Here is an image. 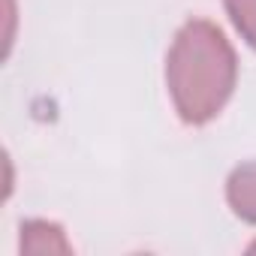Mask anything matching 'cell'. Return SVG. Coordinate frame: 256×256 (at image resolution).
Instances as JSON below:
<instances>
[{"label": "cell", "instance_id": "6da1fadb", "mask_svg": "<svg viewBox=\"0 0 256 256\" xmlns=\"http://www.w3.org/2000/svg\"><path fill=\"white\" fill-rule=\"evenodd\" d=\"M238 60L223 30L205 18L187 22L166 54V88L184 124H208L235 90Z\"/></svg>", "mask_w": 256, "mask_h": 256}, {"label": "cell", "instance_id": "7a4b0ae2", "mask_svg": "<svg viewBox=\"0 0 256 256\" xmlns=\"http://www.w3.org/2000/svg\"><path fill=\"white\" fill-rule=\"evenodd\" d=\"M226 199H229V208L241 220L256 223V160L238 166L229 175V181H226Z\"/></svg>", "mask_w": 256, "mask_h": 256}, {"label": "cell", "instance_id": "3957f363", "mask_svg": "<svg viewBox=\"0 0 256 256\" xmlns=\"http://www.w3.org/2000/svg\"><path fill=\"white\" fill-rule=\"evenodd\" d=\"M70 241L64 238V229L48 220H28L22 226V253L46 256V253H70Z\"/></svg>", "mask_w": 256, "mask_h": 256}, {"label": "cell", "instance_id": "277c9868", "mask_svg": "<svg viewBox=\"0 0 256 256\" xmlns=\"http://www.w3.org/2000/svg\"><path fill=\"white\" fill-rule=\"evenodd\" d=\"M226 12L235 30L256 48V0H226Z\"/></svg>", "mask_w": 256, "mask_h": 256}, {"label": "cell", "instance_id": "5b68a950", "mask_svg": "<svg viewBox=\"0 0 256 256\" xmlns=\"http://www.w3.org/2000/svg\"><path fill=\"white\" fill-rule=\"evenodd\" d=\"M250 253H256V241H253V244H250Z\"/></svg>", "mask_w": 256, "mask_h": 256}]
</instances>
